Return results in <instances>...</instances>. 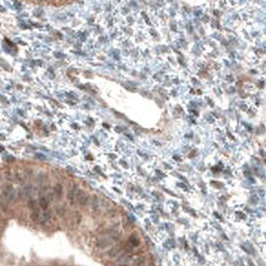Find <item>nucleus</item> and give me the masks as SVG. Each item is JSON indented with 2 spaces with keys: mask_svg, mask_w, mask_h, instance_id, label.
I'll return each mask as SVG.
<instances>
[{
  "mask_svg": "<svg viewBox=\"0 0 266 266\" xmlns=\"http://www.w3.org/2000/svg\"><path fill=\"white\" fill-rule=\"evenodd\" d=\"M76 201L78 202V204L81 206V207H84L89 202L88 194H86L84 191L81 189H78L76 192Z\"/></svg>",
  "mask_w": 266,
  "mask_h": 266,
  "instance_id": "1",
  "label": "nucleus"
},
{
  "mask_svg": "<svg viewBox=\"0 0 266 266\" xmlns=\"http://www.w3.org/2000/svg\"><path fill=\"white\" fill-rule=\"evenodd\" d=\"M77 186L76 185H74V186H72V188L69 190V192H68L67 194V199L68 201H69V203L71 205H73L74 203H75L76 201V192H77Z\"/></svg>",
  "mask_w": 266,
  "mask_h": 266,
  "instance_id": "2",
  "label": "nucleus"
},
{
  "mask_svg": "<svg viewBox=\"0 0 266 266\" xmlns=\"http://www.w3.org/2000/svg\"><path fill=\"white\" fill-rule=\"evenodd\" d=\"M38 205H39V207L42 209V210L46 211L49 206V200L47 199L46 197H41L39 201H38Z\"/></svg>",
  "mask_w": 266,
  "mask_h": 266,
  "instance_id": "3",
  "label": "nucleus"
},
{
  "mask_svg": "<svg viewBox=\"0 0 266 266\" xmlns=\"http://www.w3.org/2000/svg\"><path fill=\"white\" fill-rule=\"evenodd\" d=\"M53 191H54V196L57 199H60L62 196V193H63V187H62L61 184H56L54 188H53Z\"/></svg>",
  "mask_w": 266,
  "mask_h": 266,
  "instance_id": "4",
  "label": "nucleus"
},
{
  "mask_svg": "<svg viewBox=\"0 0 266 266\" xmlns=\"http://www.w3.org/2000/svg\"><path fill=\"white\" fill-rule=\"evenodd\" d=\"M128 243H129L131 246L137 247L139 245V243H140V240H139L138 236L135 235V234H132L129 237V239H128Z\"/></svg>",
  "mask_w": 266,
  "mask_h": 266,
  "instance_id": "5",
  "label": "nucleus"
},
{
  "mask_svg": "<svg viewBox=\"0 0 266 266\" xmlns=\"http://www.w3.org/2000/svg\"><path fill=\"white\" fill-rule=\"evenodd\" d=\"M109 244H110V242L108 239L102 238V239H99V240L96 242V247L100 248V249H103V248H106Z\"/></svg>",
  "mask_w": 266,
  "mask_h": 266,
  "instance_id": "6",
  "label": "nucleus"
},
{
  "mask_svg": "<svg viewBox=\"0 0 266 266\" xmlns=\"http://www.w3.org/2000/svg\"><path fill=\"white\" fill-rule=\"evenodd\" d=\"M90 207L92 211H97L99 208V203H98V199L96 196H92L90 200Z\"/></svg>",
  "mask_w": 266,
  "mask_h": 266,
  "instance_id": "7",
  "label": "nucleus"
},
{
  "mask_svg": "<svg viewBox=\"0 0 266 266\" xmlns=\"http://www.w3.org/2000/svg\"><path fill=\"white\" fill-rule=\"evenodd\" d=\"M120 251H122V249H120L119 247H113L112 249H110L108 252H107V255H108L109 257H114L117 255Z\"/></svg>",
  "mask_w": 266,
  "mask_h": 266,
  "instance_id": "8",
  "label": "nucleus"
},
{
  "mask_svg": "<svg viewBox=\"0 0 266 266\" xmlns=\"http://www.w3.org/2000/svg\"><path fill=\"white\" fill-rule=\"evenodd\" d=\"M145 263L144 257H137L135 260H133V265L134 266H143Z\"/></svg>",
  "mask_w": 266,
  "mask_h": 266,
  "instance_id": "9",
  "label": "nucleus"
},
{
  "mask_svg": "<svg viewBox=\"0 0 266 266\" xmlns=\"http://www.w3.org/2000/svg\"><path fill=\"white\" fill-rule=\"evenodd\" d=\"M30 218L32 221H34V222H37V221H39V218H40V214L39 212H38L37 210H33L31 212L30 214Z\"/></svg>",
  "mask_w": 266,
  "mask_h": 266,
  "instance_id": "10",
  "label": "nucleus"
},
{
  "mask_svg": "<svg viewBox=\"0 0 266 266\" xmlns=\"http://www.w3.org/2000/svg\"><path fill=\"white\" fill-rule=\"evenodd\" d=\"M55 211H56V214H57L59 217H62L66 213V208L63 207V206H59V207H56Z\"/></svg>",
  "mask_w": 266,
  "mask_h": 266,
  "instance_id": "11",
  "label": "nucleus"
},
{
  "mask_svg": "<svg viewBox=\"0 0 266 266\" xmlns=\"http://www.w3.org/2000/svg\"><path fill=\"white\" fill-rule=\"evenodd\" d=\"M36 207H37V202L35 201L34 199L29 200V202H28V208L31 209V210H36Z\"/></svg>",
  "mask_w": 266,
  "mask_h": 266,
  "instance_id": "12",
  "label": "nucleus"
},
{
  "mask_svg": "<svg viewBox=\"0 0 266 266\" xmlns=\"http://www.w3.org/2000/svg\"><path fill=\"white\" fill-rule=\"evenodd\" d=\"M50 218H51V212L50 211H47L44 213V219L45 220H49Z\"/></svg>",
  "mask_w": 266,
  "mask_h": 266,
  "instance_id": "13",
  "label": "nucleus"
},
{
  "mask_svg": "<svg viewBox=\"0 0 266 266\" xmlns=\"http://www.w3.org/2000/svg\"><path fill=\"white\" fill-rule=\"evenodd\" d=\"M118 266H128V264H120V265H118Z\"/></svg>",
  "mask_w": 266,
  "mask_h": 266,
  "instance_id": "14",
  "label": "nucleus"
},
{
  "mask_svg": "<svg viewBox=\"0 0 266 266\" xmlns=\"http://www.w3.org/2000/svg\"><path fill=\"white\" fill-rule=\"evenodd\" d=\"M143 266H144V265H143Z\"/></svg>",
  "mask_w": 266,
  "mask_h": 266,
  "instance_id": "15",
  "label": "nucleus"
}]
</instances>
